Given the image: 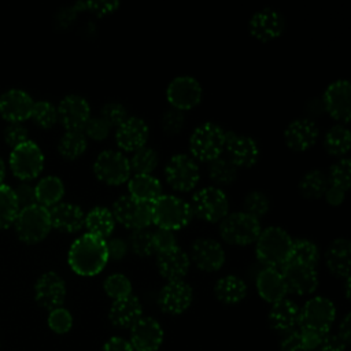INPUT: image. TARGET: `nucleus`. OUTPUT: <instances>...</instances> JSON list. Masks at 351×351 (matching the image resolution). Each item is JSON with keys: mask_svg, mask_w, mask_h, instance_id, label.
Returning a JSON list of instances; mask_svg holds the SVG:
<instances>
[{"mask_svg": "<svg viewBox=\"0 0 351 351\" xmlns=\"http://www.w3.org/2000/svg\"><path fill=\"white\" fill-rule=\"evenodd\" d=\"M285 30V18L274 8L266 7L256 11L248 22V32L259 41H271L278 38Z\"/></svg>", "mask_w": 351, "mask_h": 351, "instance_id": "18", "label": "nucleus"}, {"mask_svg": "<svg viewBox=\"0 0 351 351\" xmlns=\"http://www.w3.org/2000/svg\"><path fill=\"white\" fill-rule=\"evenodd\" d=\"M261 230L259 219L244 211L230 213L219 222V236L230 245H250L256 241Z\"/></svg>", "mask_w": 351, "mask_h": 351, "instance_id": "6", "label": "nucleus"}, {"mask_svg": "<svg viewBox=\"0 0 351 351\" xmlns=\"http://www.w3.org/2000/svg\"><path fill=\"white\" fill-rule=\"evenodd\" d=\"M292 237L280 226H267L261 230L255 241L256 259L265 267L280 269L289 258Z\"/></svg>", "mask_w": 351, "mask_h": 351, "instance_id": "2", "label": "nucleus"}, {"mask_svg": "<svg viewBox=\"0 0 351 351\" xmlns=\"http://www.w3.org/2000/svg\"><path fill=\"white\" fill-rule=\"evenodd\" d=\"M278 270L282 274L288 293L291 292L300 296L310 295L318 287V276L315 267L293 261H287Z\"/></svg>", "mask_w": 351, "mask_h": 351, "instance_id": "15", "label": "nucleus"}, {"mask_svg": "<svg viewBox=\"0 0 351 351\" xmlns=\"http://www.w3.org/2000/svg\"><path fill=\"white\" fill-rule=\"evenodd\" d=\"M319 129L310 118H299L292 121L284 130L285 145L295 151L303 152L310 149L318 140Z\"/></svg>", "mask_w": 351, "mask_h": 351, "instance_id": "22", "label": "nucleus"}, {"mask_svg": "<svg viewBox=\"0 0 351 351\" xmlns=\"http://www.w3.org/2000/svg\"><path fill=\"white\" fill-rule=\"evenodd\" d=\"M47 322L52 332H55L58 335H63L71 329L73 317L67 308L58 307V308H53L49 311Z\"/></svg>", "mask_w": 351, "mask_h": 351, "instance_id": "48", "label": "nucleus"}, {"mask_svg": "<svg viewBox=\"0 0 351 351\" xmlns=\"http://www.w3.org/2000/svg\"><path fill=\"white\" fill-rule=\"evenodd\" d=\"M128 192L133 199L152 204L162 195V184L152 174H134L128 180Z\"/></svg>", "mask_w": 351, "mask_h": 351, "instance_id": "32", "label": "nucleus"}, {"mask_svg": "<svg viewBox=\"0 0 351 351\" xmlns=\"http://www.w3.org/2000/svg\"><path fill=\"white\" fill-rule=\"evenodd\" d=\"M328 181L329 185L347 192L351 186V160L348 158H340L333 163L329 169Z\"/></svg>", "mask_w": 351, "mask_h": 351, "instance_id": "44", "label": "nucleus"}, {"mask_svg": "<svg viewBox=\"0 0 351 351\" xmlns=\"http://www.w3.org/2000/svg\"><path fill=\"white\" fill-rule=\"evenodd\" d=\"M152 223L160 229L178 230L185 228L192 217V208L189 203L176 195H160L151 204Z\"/></svg>", "mask_w": 351, "mask_h": 351, "instance_id": "3", "label": "nucleus"}, {"mask_svg": "<svg viewBox=\"0 0 351 351\" xmlns=\"http://www.w3.org/2000/svg\"><path fill=\"white\" fill-rule=\"evenodd\" d=\"M129 163L130 170H133L134 174H151L159 163V156L155 149L143 147L133 152Z\"/></svg>", "mask_w": 351, "mask_h": 351, "instance_id": "42", "label": "nucleus"}, {"mask_svg": "<svg viewBox=\"0 0 351 351\" xmlns=\"http://www.w3.org/2000/svg\"><path fill=\"white\" fill-rule=\"evenodd\" d=\"M19 210L14 189L5 184H0V229L10 228Z\"/></svg>", "mask_w": 351, "mask_h": 351, "instance_id": "40", "label": "nucleus"}, {"mask_svg": "<svg viewBox=\"0 0 351 351\" xmlns=\"http://www.w3.org/2000/svg\"><path fill=\"white\" fill-rule=\"evenodd\" d=\"M16 202L19 204V208L36 204V196H34V188L26 182H22L14 189Z\"/></svg>", "mask_w": 351, "mask_h": 351, "instance_id": "56", "label": "nucleus"}, {"mask_svg": "<svg viewBox=\"0 0 351 351\" xmlns=\"http://www.w3.org/2000/svg\"><path fill=\"white\" fill-rule=\"evenodd\" d=\"M244 213L259 219L261 217L266 215L270 210V200L266 193L261 191H251L245 195L243 202Z\"/></svg>", "mask_w": 351, "mask_h": 351, "instance_id": "46", "label": "nucleus"}, {"mask_svg": "<svg viewBox=\"0 0 351 351\" xmlns=\"http://www.w3.org/2000/svg\"><path fill=\"white\" fill-rule=\"evenodd\" d=\"M324 148L332 156H343L351 148V133L341 125H333L329 128L324 137Z\"/></svg>", "mask_w": 351, "mask_h": 351, "instance_id": "37", "label": "nucleus"}, {"mask_svg": "<svg viewBox=\"0 0 351 351\" xmlns=\"http://www.w3.org/2000/svg\"><path fill=\"white\" fill-rule=\"evenodd\" d=\"M336 318V307L332 300L324 296L308 299L299 308V329L311 330L319 335H328Z\"/></svg>", "mask_w": 351, "mask_h": 351, "instance_id": "7", "label": "nucleus"}, {"mask_svg": "<svg viewBox=\"0 0 351 351\" xmlns=\"http://www.w3.org/2000/svg\"><path fill=\"white\" fill-rule=\"evenodd\" d=\"M324 197H325L328 204H330V206H340L344 202V199H346V192L343 189H340V188L329 185L326 192H325V195H324Z\"/></svg>", "mask_w": 351, "mask_h": 351, "instance_id": "60", "label": "nucleus"}, {"mask_svg": "<svg viewBox=\"0 0 351 351\" xmlns=\"http://www.w3.org/2000/svg\"><path fill=\"white\" fill-rule=\"evenodd\" d=\"M165 178L166 182L178 192L192 191L199 180L200 170L197 162L186 154L173 155L165 167Z\"/></svg>", "mask_w": 351, "mask_h": 351, "instance_id": "10", "label": "nucleus"}, {"mask_svg": "<svg viewBox=\"0 0 351 351\" xmlns=\"http://www.w3.org/2000/svg\"><path fill=\"white\" fill-rule=\"evenodd\" d=\"M191 266L189 255L178 245L156 252V267L159 274L167 281L182 280Z\"/></svg>", "mask_w": 351, "mask_h": 351, "instance_id": "25", "label": "nucleus"}, {"mask_svg": "<svg viewBox=\"0 0 351 351\" xmlns=\"http://www.w3.org/2000/svg\"><path fill=\"white\" fill-rule=\"evenodd\" d=\"M148 136L149 128L147 122L138 117H129L117 128L115 141L122 151L134 152L145 147Z\"/></svg>", "mask_w": 351, "mask_h": 351, "instance_id": "24", "label": "nucleus"}, {"mask_svg": "<svg viewBox=\"0 0 351 351\" xmlns=\"http://www.w3.org/2000/svg\"><path fill=\"white\" fill-rule=\"evenodd\" d=\"M325 265L335 277H350L351 243L348 239L337 237L329 244L325 252Z\"/></svg>", "mask_w": 351, "mask_h": 351, "instance_id": "28", "label": "nucleus"}, {"mask_svg": "<svg viewBox=\"0 0 351 351\" xmlns=\"http://www.w3.org/2000/svg\"><path fill=\"white\" fill-rule=\"evenodd\" d=\"M141 317L143 306L134 295L114 300L108 311V318L117 328H132Z\"/></svg>", "mask_w": 351, "mask_h": 351, "instance_id": "30", "label": "nucleus"}, {"mask_svg": "<svg viewBox=\"0 0 351 351\" xmlns=\"http://www.w3.org/2000/svg\"><path fill=\"white\" fill-rule=\"evenodd\" d=\"M237 171L239 169L233 163H230L226 158H221V156L208 162V166H207L208 177L218 186L233 184L234 180L237 178Z\"/></svg>", "mask_w": 351, "mask_h": 351, "instance_id": "39", "label": "nucleus"}, {"mask_svg": "<svg viewBox=\"0 0 351 351\" xmlns=\"http://www.w3.org/2000/svg\"><path fill=\"white\" fill-rule=\"evenodd\" d=\"M33 104V99L25 90L10 89L0 96V115L11 123H21L30 118Z\"/></svg>", "mask_w": 351, "mask_h": 351, "instance_id": "26", "label": "nucleus"}, {"mask_svg": "<svg viewBox=\"0 0 351 351\" xmlns=\"http://www.w3.org/2000/svg\"><path fill=\"white\" fill-rule=\"evenodd\" d=\"M193 215L204 222H221L229 214L226 193L218 186H204L199 189L189 203Z\"/></svg>", "mask_w": 351, "mask_h": 351, "instance_id": "8", "label": "nucleus"}, {"mask_svg": "<svg viewBox=\"0 0 351 351\" xmlns=\"http://www.w3.org/2000/svg\"><path fill=\"white\" fill-rule=\"evenodd\" d=\"M288 261H293V262H299V263L315 267L319 261V250L311 240H307V239L293 240Z\"/></svg>", "mask_w": 351, "mask_h": 351, "instance_id": "41", "label": "nucleus"}, {"mask_svg": "<svg viewBox=\"0 0 351 351\" xmlns=\"http://www.w3.org/2000/svg\"><path fill=\"white\" fill-rule=\"evenodd\" d=\"M223 151H226V159L237 169L252 167L258 162L261 152L258 143L252 137L232 130L225 132Z\"/></svg>", "mask_w": 351, "mask_h": 351, "instance_id": "14", "label": "nucleus"}, {"mask_svg": "<svg viewBox=\"0 0 351 351\" xmlns=\"http://www.w3.org/2000/svg\"><path fill=\"white\" fill-rule=\"evenodd\" d=\"M14 226L21 241L26 244L43 241L52 228L48 208L37 203L21 208L14 221Z\"/></svg>", "mask_w": 351, "mask_h": 351, "instance_id": "5", "label": "nucleus"}, {"mask_svg": "<svg viewBox=\"0 0 351 351\" xmlns=\"http://www.w3.org/2000/svg\"><path fill=\"white\" fill-rule=\"evenodd\" d=\"M30 118H33V121L40 128L49 129L58 122V111L52 103L47 100H40L33 104Z\"/></svg>", "mask_w": 351, "mask_h": 351, "instance_id": "47", "label": "nucleus"}, {"mask_svg": "<svg viewBox=\"0 0 351 351\" xmlns=\"http://www.w3.org/2000/svg\"><path fill=\"white\" fill-rule=\"evenodd\" d=\"M347 344L337 335H325L314 351H346Z\"/></svg>", "mask_w": 351, "mask_h": 351, "instance_id": "58", "label": "nucleus"}, {"mask_svg": "<svg viewBox=\"0 0 351 351\" xmlns=\"http://www.w3.org/2000/svg\"><path fill=\"white\" fill-rule=\"evenodd\" d=\"M10 167L14 176L22 181L36 178L44 167L41 148L32 140L16 145L10 154Z\"/></svg>", "mask_w": 351, "mask_h": 351, "instance_id": "11", "label": "nucleus"}, {"mask_svg": "<svg viewBox=\"0 0 351 351\" xmlns=\"http://www.w3.org/2000/svg\"><path fill=\"white\" fill-rule=\"evenodd\" d=\"M152 241H154L155 252H162L177 245V239L174 232L167 229H160V228H156V230L152 232Z\"/></svg>", "mask_w": 351, "mask_h": 351, "instance_id": "53", "label": "nucleus"}, {"mask_svg": "<svg viewBox=\"0 0 351 351\" xmlns=\"http://www.w3.org/2000/svg\"><path fill=\"white\" fill-rule=\"evenodd\" d=\"M88 147V140L80 130H66L58 143V152L67 160L80 158Z\"/></svg>", "mask_w": 351, "mask_h": 351, "instance_id": "38", "label": "nucleus"}, {"mask_svg": "<svg viewBox=\"0 0 351 351\" xmlns=\"http://www.w3.org/2000/svg\"><path fill=\"white\" fill-rule=\"evenodd\" d=\"M128 248L137 256L147 258L155 252L154 241H152V232L147 229H137L132 230L128 237Z\"/></svg>", "mask_w": 351, "mask_h": 351, "instance_id": "43", "label": "nucleus"}, {"mask_svg": "<svg viewBox=\"0 0 351 351\" xmlns=\"http://www.w3.org/2000/svg\"><path fill=\"white\" fill-rule=\"evenodd\" d=\"M255 284H256V291L259 296L271 304L284 299L288 293L285 281L278 269H273V267L262 269L256 274Z\"/></svg>", "mask_w": 351, "mask_h": 351, "instance_id": "29", "label": "nucleus"}, {"mask_svg": "<svg viewBox=\"0 0 351 351\" xmlns=\"http://www.w3.org/2000/svg\"><path fill=\"white\" fill-rule=\"evenodd\" d=\"M203 96L200 82L191 75H178L173 78L166 88V97L171 108L185 111L196 107Z\"/></svg>", "mask_w": 351, "mask_h": 351, "instance_id": "13", "label": "nucleus"}, {"mask_svg": "<svg viewBox=\"0 0 351 351\" xmlns=\"http://www.w3.org/2000/svg\"><path fill=\"white\" fill-rule=\"evenodd\" d=\"M328 186H329L328 176L318 169H313L304 173L298 184L299 193L308 200L324 197Z\"/></svg>", "mask_w": 351, "mask_h": 351, "instance_id": "36", "label": "nucleus"}, {"mask_svg": "<svg viewBox=\"0 0 351 351\" xmlns=\"http://www.w3.org/2000/svg\"><path fill=\"white\" fill-rule=\"evenodd\" d=\"M348 295H350V277L346 278V296L348 298Z\"/></svg>", "mask_w": 351, "mask_h": 351, "instance_id": "63", "label": "nucleus"}, {"mask_svg": "<svg viewBox=\"0 0 351 351\" xmlns=\"http://www.w3.org/2000/svg\"><path fill=\"white\" fill-rule=\"evenodd\" d=\"M4 140L10 147L15 148L16 145L29 140L27 130L22 123H18V122L10 123L4 130Z\"/></svg>", "mask_w": 351, "mask_h": 351, "instance_id": "54", "label": "nucleus"}, {"mask_svg": "<svg viewBox=\"0 0 351 351\" xmlns=\"http://www.w3.org/2000/svg\"><path fill=\"white\" fill-rule=\"evenodd\" d=\"M4 176H5V165H4V160L0 158V184H3Z\"/></svg>", "mask_w": 351, "mask_h": 351, "instance_id": "62", "label": "nucleus"}, {"mask_svg": "<svg viewBox=\"0 0 351 351\" xmlns=\"http://www.w3.org/2000/svg\"><path fill=\"white\" fill-rule=\"evenodd\" d=\"M281 351H306V347L302 340V335L299 330L287 332V335L281 339Z\"/></svg>", "mask_w": 351, "mask_h": 351, "instance_id": "57", "label": "nucleus"}, {"mask_svg": "<svg viewBox=\"0 0 351 351\" xmlns=\"http://www.w3.org/2000/svg\"><path fill=\"white\" fill-rule=\"evenodd\" d=\"M103 288L106 295L110 296L112 300H118L132 295V282L125 274L121 273L110 274L104 280Z\"/></svg>", "mask_w": 351, "mask_h": 351, "instance_id": "45", "label": "nucleus"}, {"mask_svg": "<svg viewBox=\"0 0 351 351\" xmlns=\"http://www.w3.org/2000/svg\"><path fill=\"white\" fill-rule=\"evenodd\" d=\"M101 351H134L130 341L119 337V336H114L110 337L104 344H103V350Z\"/></svg>", "mask_w": 351, "mask_h": 351, "instance_id": "59", "label": "nucleus"}, {"mask_svg": "<svg viewBox=\"0 0 351 351\" xmlns=\"http://www.w3.org/2000/svg\"><path fill=\"white\" fill-rule=\"evenodd\" d=\"M67 262L71 270L82 277L99 274L108 262L106 240L85 233L70 245Z\"/></svg>", "mask_w": 351, "mask_h": 351, "instance_id": "1", "label": "nucleus"}, {"mask_svg": "<svg viewBox=\"0 0 351 351\" xmlns=\"http://www.w3.org/2000/svg\"><path fill=\"white\" fill-rule=\"evenodd\" d=\"M324 110L336 121L348 123L351 118V85L347 80L333 81L322 96Z\"/></svg>", "mask_w": 351, "mask_h": 351, "instance_id": "16", "label": "nucleus"}, {"mask_svg": "<svg viewBox=\"0 0 351 351\" xmlns=\"http://www.w3.org/2000/svg\"><path fill=\"white\" fill-rule=\"evenodd\" d=\"M111 128L107 125V122L100 117H90L85 126L82 128V133L85 137L95 140V141H103L108 137Z\"/></svg>", "mask_w": 351, "mask_h": 351, "instance_id": "51", "label": "nucleus"}, {"mask_svg": "<svg viewBox=\"0 0 351 351\" xmlns=\"http://www.w3.org/2000/svg\"><path fill=\"white\" fill-rule=\"evenodd\" d=\"M160 126L167 134H178L185 126V115L182 111L176 108H169L162 114Z\"/></svg>", "mask_w": 351, "mask_h": 351, "instance_id": "50", "label": "nucleus"}, {"mask_svg": "<svg viewBox=\"0 0 351 351\" xmlns=\"http://www.w3.org/2000/svg\"><path fill=\"white\" fill-rule=\"evenodd\" d=\"M84 226L89 234L106 240L112 234L115 219L110 208L104 206H96L85 215Z\"/></svg>", "mask_w": 351, "mask_h": 351, "instance_id": "33", "label": "nucleus"}, {"mask_svg": "<svg viewBox=\"0 0 351 351\" xmlns=\"http://www.w3.org/2000/svg\"><path fill=\"white\" fill-rule=\"evenodd\" d=\"M63 195H64L63 181L56 176H47L41 178L34 186L36 203L45 208L48 207L51 208L55 204L60 203Z\"/></svg>", "mask_w": 351, "mask_h": 351, "instance_id": "35", "label": "nucleus"}, {"mask_svg": "<svg viewBox=\"0 0 351 351\" xmlns=\"http://www.w3.org/2000/svg\"><path fill=\"white\" fill-rule=\"evenodd\" d=\"M115 222L130 230L147 229L152 223L151 204L138 202L129 195L119 196L111 208Z\"/></svg>", "mask_w": 351, "mask_h": 351, "instance_id": "12", "label": "nucleus"}, {"mask_svg": "<svg viewBox=\"0 0 351 351\" xmlns=\"http://www.w3.org/2000/svg\"><path fill=\"white\" fill-rule=\"evenodd\" d=\"M58 121L66 130H82L90 118V106L80 95L64 96L56 107Z\"/></svg>", "mask_w": 351, "mask_h": 351, "instance_id": "20", "label": "nucleus"}, {"mask_svg": "<svg viewBox=\"0 0 351 351\" xmlns=\"http://www.w3.org/2000/svg\"><path fill=\"white\" fill-rule=\"evenodd\" d=\"M51 226L63 233H75L84 228L85 214L82 208L73 203L60 202L48 208Z\"/></svg>", "mask_w": 351, "mask_h": 351, "instance_id": "27", "label": "nucleus"}, {"mask_svg": "<svg viewBox=\"0 0 351 351\" xmlns=\"http://www.w3.org/2000/svg\"><path fill=\"white\" fill-rule=\"evenodd\" d=\"M73 7L75 11H89L97 16H104L112 14L119 7V1H78Z\"/></svg>", "mask_w": 351, "mask_h": 351, "instance_id": "52", "label": "nucleus"}, {"mask_svg": "<svg viewBox=\"0 0 351 351\" xmlns=\"http://www.w3.org/2000/svg\"><path fill=\"white\" fill-rule=\"evenodd\" d=\"M214 295L225 304H236L247 296V285L240 277L228 274L217 280L214 285Z\"/></svg>", "mask_w": 351, "mask_h": 351, "instance_id": "34", "label": "nucleus"}, {"mask_svg": "<svg viewBox=\"0 0 351 351\" xmlns=\"http://www.w3.org/2000/svg\"><path fill=\"white\" fill-rule=\"evenodd\" d=\"M100 118H103L110 128H118L129 118V115L123 104L118 101H108L101 107Z\"/></svg>", "mask_w": 351, "mask_h": 351, "instance_id": "49", "label": "nucleus"}, {"mask_svg": "<svg viewBox=\"0 0 351 351\" xmlns=\"http://www.w3.org/2000/svg\"><path fill=\"white\" fill-rule=\"evenodd\" d=\"M129 159L114 149L101 151L93 162L95 177L106 185H121L130 178Z\"/></svg>", "mask_w": 351, "mask_h": 351, "instance_id": "9", "label": "nucleus"}, {"mask_svg": "<svg viewBox=\"0 0 351 351\" xmlns=\"http://www.w3.org/2000/svg\"><path fill=\"white\" fill-rule=\"evenodd\" d=\"M66 298V284L55 271H45L34 284V299L45 310L62 307Z\"/></svg>", "mask_w": 351, "mask_h": 351, "instance_id": "17", "label": "nucleus"}, {"mask_svg": "<svg viewBox=\"0 0 351 351\" xmlns=\"http://www.w3.org/2000/svg\"><path fill=\"white\" fill-rule=\"evenodd\" d=\"M225 145V130L214 123L199 125L189 137L191 156L200 162H211L221 156Z\"/></svg>", "mask_w": 351, "mask_h": 351, "instance_id": "4", "label": "nucleus"}, {"mask_svg": "<svg viewBox=\"0 0 351 351\" xmlns=\"http://www.w3.org/2000/svg\"><path fill=\"white\" fill-rule=\"evenodd\" d=\"M193 300V289L184 280L167 281L158 295V304L162 311L178 315L189 308Z\"/></svg>", "mask_w": 351, "mask_h": 351, "instance_id": "19", "label": "nucleus"}, {"mask_svg": "<svg viewBox=\"0 0 351 351\" xmlns=\"http://www.w3.org/2000/svg\"><path fill=\"white\" fill-rule=\"evenodd\" d=\"M346 344L350 343L351 339V315L347 314L339 325V335H337Z\"/></svg>", "mask_w": 351, "mask_h": 351, "instance_id": "61", "label": "nucleus"}, {"mask_svg": "<svg viewBox=\"0 0 351 351\" xmlns=\"http://www.w3.org/2000/svg\"><path fill=\"white\" fill-rule=\"evenodd\" d=\"M299 306L291 299H281L271 304L269 311V324L274 330L291 332L299 321Z\"/></svg>", "mask_w": 351, "mask_h": 351, "instance_id": "31", "label": "nucleus"}, {"mask_svg": "<svg viewBox=\"0 0 351 351\" xmlns=\"http://www.w3.org/2000/svg\"><path fill=\"white\" fill-rule=\"evenodd\" d=\"M106 248H107L108 259H112V261H119L125 258L129 251L126 240L121 237H111L106 240Z\"/></svg>", "mask_w": 351, "mask_h": 351, "instance_id": "55", "label": "nucleus"}, {"mask_svg": "<svg viewBox=\"0 0 351 351\" xmlns=\"http://www.w3.org/2000/svg\"><path fill=\"white\" fill-rule=\"evenodd\" d=\"M129 341L136 351H156L163 341V329L152 317H141L130 328Z\"/></svg>", "mask_w": 351, "mask_h": 351, "instance_id": "23", "label": "nucleus"}, {"mask_svg": "<svg viewBox=\"0 0 351 351\" xmlns=\"http://www.w3.org/2000/svg\"><path fill=\"white\" fill-rule=\"evenodd\" d=\"M225 251L222 245L214 239L200 237L196 239L191 245L189 259L202 271H217L225 263Z\"/></svg>", "mask_w": 351, "mask_h": 351, "instance_id": "21", "label": "nucleus"}]
</instances>
